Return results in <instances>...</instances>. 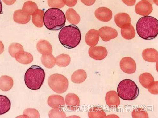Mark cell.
<instances>
[{
    "instance_id": "cell-1",
    "label": "cell",
    "mask_w": 158,
    "mask_h": 118,
    "mask_svg": "<svg viewBox=\"0 0 158 118\" xmlns=\"http://www.w3.org/2000/svg\"><path fill=\"white\" fill-rule=\"evenodd\" d=\"M136 29L139 36L145 40H151L158 34V21L151 16H144L138 21Z\"/></svg>"
},
{
    "instance_id": "cell-2",
    "label": "cell",
    "mask_w": 158,
    "mask_h": 118,
    "mask_svg": "<svg viewBox=\"0 0 158 118\" xmlns=\"http://www.w3.org/2000/svg\"><path fill=\"white\" fill-rule=\"evenodd\" d=\"M81 37L80 30L73 24L64 27L59 34L60 42L64 47L69 49L74 48L80 44Z\"/></svg>"
},
{
    "instance_id": "cell-3",
    "label": "cell",
    "mask_w": 158,
    "mask_h": 118,
    "mask_svg": "<svg viewBox=\"0 0 158 118\" xmlns=\"http://www.w3.org/2000/svg\"><path fill=\"white\" fill-rule=\"evenodd\" d=\"M44 23L46 27L51 31H58L65 25L66 18L64 12L57 8L48 9L44 17Z\"/></svg>"
},
{
    "instance_id": "cell-4",
    "label": "cell",
    "mask_w": 158,
    "mask_h": 118,
    "mask_svg": "<svg viewBox=\"0 0 158 118\" xmlns=\"http://www.w3.org/2000/svg\"><path fill=\"white\" fill-rule=\"evenodd\" d=\"M45 77V72L42 68L38 65H32L25 73V83L29 88L37 90L41 88Z\"/></svg>"
},
{
    "instance_id": "cell-5",
    "label": "cell",
    "mask_w": 158,
    "mask_h": 118,
    "mask_svg": "<svg viewBox=\"0 0 158 118\" xmlns=\"http://www.w3.org/2000/svg\"><path fill=\"white\" fill-rule=\"evenodd\" d=\"M117 94L123 100H131L136 99L139 94V90L135 83L131 80L121 81L117 89Z\"/></svg>"
},
{
    "instance_id": "cell-6",
    "label": "cell",
    "mask_w": 158,
    "mask_h": 118,
    "mask_svg": "<svg viewBox=\"0 0 158 118\" xmlns=\"http://www.w3.org/2000/svg\"><path fill=\"white\" fill-rule=\"evenodd\" d=\"M48 84L52 90L59 94L65 93L67 90L69 85L68 79L64 76L59 74L51 75L48 79Z\"/></svg>"
},
{
    "instance_id": "cell-7",
    "label": "cell",
    "mask_w": 158,
    "mask_h": 118,
    "mask_svg": "<svg viewBox=\"0 0 158 118\" xmlns=\"http://www.w3.org/2000/svg\"><path fill=\"white\" fill-rule=\"evenodd\" d=\"M120 67L123 72L128 74L134 73L137 68L135 61L130 57L123 58L120 62Z\"/></svg>"
},
{
    "instance_id": "cell-8",
    "label": "cell",
    "mask_w": 158,
    "mask_h": 118,
    "mask_svg": "<svg viewBox=\"0 0 158 118\" xmlns=\"http://www.w3.org/2000/svg\"><path fill=\"white\" fill-rule=\"evenodd\" d=\"M108 54L106 49L102 46L91 47L89 50V56L95 60H103L107 57Z\"/></svg>"
},
{
    "instance_id": "cell-9",
    "label": "cell",
    "mask_w": 158,
    "mask_h": 118,
    "mask_svg": "<svg viewBox=\"0 0 158 118\" xmlns=\"http://www.w3.org/2000/svg\"><path fill=\"white\" fill-rule=\"evenodd\" d=\"M152 10V4L148 1L144 0L139 2L135 7V11L137 14L142 16H148Z\"/></svg>"
},
{
    "instance_id": "cell-10",
    "label": "cell",
    "mask_w": 158,
    "mask_h": 118,
    "mask_svg": "<svg viewBox=\"0 0 158 118\" xmlns=\"http://www.w3.org/2000/svg\"><path fill=\"white\" fill-rule=\"evenodd\" d=\"M99 32L102 40L104 42L109 41L116 38L118 35V32L115 29L108 27L101 28L99 29Z\"/></svg>"
},
{
    "instance_id": "cell-11",
    "label": "cell",
    "mask_w": 158,
    "mask_h": 118,
    "mask_svg": "<svg viewBox=\"0 0 158 118\" xmlns=\"http://www.w3.org/2000/svg\"><path fill=\"white\" fill-rule=\"evenodd\" d=\"M95 16L97 19L102 22H107L112 18V11L107 7H102L97 9L95 12Z\"/></svg>"
},
{
    "instance_id": "cell-12",
    "label": "cell",
    "mask_w": 158,
    "mask_h": 118,
    "mask_svg": "<svg viewBox=\"0 0 158 118\" xmlns=\"http://www.w3.org/2000/svg\"><path fill=\"white\" fill-rule=\"evenodd\" d=\"M105 101L107 105L112 109L118 108L120 104L119 96L115 91H110L106 94Z\"/></svg>"
},
{
    "instance_id": "cell-13",
    "label": "cell",
    "mask_w": 158,
    "mask_h": 118,
    "mask_svg": "<svg viewBox=\"0 0 158 118\" xmlns=\"http://www.w3.org/2000/svg\"><path fill=\"white\" fill-rule=\"evenodd\" d=\"M65 102L68 108L70 110L76 111L80 106V100L76 94H68L65 96Z\"/></svg>"
},
{
    "instance_id": "cell-14",
    "label": "cell",
    "mask_w": 158,
    "mask_h": 118,
    "mask_svg": "<svg viewBox=\"0 0 158 118\" xmlns=\"http://www.w3.org/2000/svg\"><path fill=\"white\" fill-rule=\"evenodd\" d=\"M99 39V31L95 30H89L86 34L85 41L89 46L94 47L98 44Z\"/></svg>"
},
{
    "instance_id": "cell-15",
    "label": "cell",
    "mask_w": 158,
    "mask_h": 118,
    "mask_svg": "<svg viewBox=\"0 0 158 118\" xmlns=\"http://www.w3.org/2000/svg\"><path fill=\"white\" fill-rule=\"evenodd\" d=\"M48 104L51 108H61L65 106L64 98L58 95H52L49 97Z\"/></svg>"
},
{
    "instance_id": "cell-16",
    "label": "cell",
    "mask_w": 158,
    "mask_h": 118,
    "mask_svg": "<svg viewBox=\"0 0 158 118\" xmlns=\"http://www.w3.org/2000/svg\"><path fill=\"white\" fill-rule=\"evenodd\" d=\"M143 59L148 62H158V51L153 48L145 49L142 52Z\"/></svg>"
},
{
    "instance_id": "cell-17",
    "label": "cell",
    "mask_w": 158,
    "mask_h": 118,
    "mask_svg": "<svg viewBox=\"0 0 158 118\" xmlns=\"http://www.w3.org/2000/svg\"><path fill=\"white\" fill-rule=\"evenodd\" d=\"M114 21L118 27L121 29L131 23L130 16L125 13H120L117 14L114 17Z\"/></svg>"
},
{
    "instance_id": "cell-18",
    "label": "cell",
    "mask_w": 158,
    "mask_h": 118,
    "mask_svg": "<svg viewBox=\"0 0 158 118\" xmlns=\"http://www.w3.org/2000/svg\"><path fill=\"white\" fill-rule=\"evenodd\" d=\"M31 16L28 15L22 10L15 11L14 14L15 21L20 24H25L28 23L31 20Z\"/></svg>"
},
{
    "instance_id": "cell-19",
    "label": "cell",
    "mask_w": 158,
    "mask_h": 118,
    "mask_svg": "<svg viewBox=\"0 0 158 118\" xmlns=\"http://www.w3.org/2000/svg\"><path fill=\"white\" fill-rule=\"evenodd\" d=\"M36 48L39 53L43 55L51 53L52 51L51 45L45 40L40 41L37 44Z\"/></svg>"
},
{
    "instance_id": "cell-20",
    "label": "cell",
    "mask_w": 158,
    "mask_h": 118,
    "mask_svg": "<svg viewBox=\"0 0 158 118\" xmlns=\"http://www.w3.org/2000/svg\"><path fill=\"white\" fill-rule=\"evenodd\" d=\"M121 33L122 37L127 40L134 38L136 34L134 28L131 23L126 25L121 29Z\"/></svg>"
},
{
    "instance_id": "cell-21",
    "label": "cell",
    "mask_w": 158,
    "mask_h": 118,
    "mask_svg": "<svg viewBox=\"0 0 158 118\" xmlns=\"http://www.w3.org/2000/svg\"><path fill=\"white\" fill-rule=\"evenodd\" d=\"M15 58L19 63L23 64H28L31 63L33 60L32 55L27 52L21 51L15 56Z\"/></svg>"
},
{
    "instance_id": "cell-22",
    "label": "cell",
    "mask_w": 158,
    "mask_h": 118,
    "mask_svg": "<svg viewBox=\"0 0 158 118\" xmlns=\"http://www.w3.org/2000/svg\"><path fill=\"white\" fill-rule=\"evenodd\" d=\"M44 14V12L43 10L38 9L32 15V22L37 27L41 28L43 27Z\"/></svg>"
},
{
    "instance_id": "cell-23",
    "label": "cell",
    "mask_w": 158,
    "mask_h": 118,
    "mask_svg": "<svg viewBox=\"0 0 158 118\" xmlns=\"http://www.w3.org/2000/svg\"><path fill=\"white\" fill-rule=\"evenodd\" d=\"M139 80L141 85L146 88H148L154 82L153 76L148 73L141 74L139 77Z\"/></svg>"
},
{
    "instance_id": "cell-24",
    "label": "cell",
    "mask_w": 158,
    "mask_h": 118,
    "mask_svg": "<svg viewBox=\"0 0 158 118\" xmlns=\"http://www.w3.org/2000/svg\"><path fill=\"white\" fill-rule=\"evenodd\" d=\"M14 81L10 77L3 75L1 77L0 88L4 91H7L10 90L14 85Z\"/></svg>"
},
{
    "instance_id": "cell-25",
    "label": "cell",
    "mask_w": 158,
    "mask_h": 118,
    "mask_svg": "<svg viewBox=\"0 0 158 118\" xmlns=\"http://www.w3.org/2000/svg\"><path fill=\"white\" fill-rule=\"evenodd\" d=\"M87 77V73L83 70H78L73 73L71 76L72 81L76 84L83 83Z\"/></svg>"
},
{
    "instance_id": "cell-26",
    "label": "cell",
    "mask_w": 158,
    "mask_h": 118,
    "mask_svg": "<svg viewBox=\"0 0 158 118\" xmlns=\"http://www.w3.org/2000/svg\"><path fill=\"white\" fill-rule=\"evenodd\" d=\"M41 60L42 64L48 69L53 68L56 63L55 57L51 53L43 55Z\"/></svg>"
},
{
    "instance_id": "cell-27",
    "label": "cell",
    "mask_w": 158,
    "mask_h": 118,
    "mask_svg": "<svg viewBox=\"0 0 158 118\" xmlns=\"http://www.w3.org/2000/svg\"><path fill=\"white\" fill-rule=\"evenodd\" d=\"M66 16L69 22L71 23L77 24L81 20L80 16L73 9H69L66 12Z\"/></svg>"
},
{
    "instance_id": "cell-28",
    "label": "cell",
    "mask_w": 158,
    "mask_h": 118,
    "mask_svg": "<svg viewBox=\"0 0 158 118\" xmlns=\"http://www.w3.org/2000/svg\"><path fill=\"white\" fill-rule=\"evenodd\" d=\"M89 118H104L106 117V114L101 108L94 107L90 108L88 113Z\"/></svg>"
},
{
    "instance_id": "cell-29",
    "label": "cell",
    "mask_w": 158,
    "mask_h": 118,
    "mask_svg": "<svg viewBox=\"0 0 158 118\" xmlns=\"http://www.w3.org/2000/svg\"><path fill=\"white\" fill-rule=\"evenodd\" d=\"M1 111L0 115H2L8 112L11 108V103L9 99L6 96L0 95Z\"/></svg>"
},
{
    "instance_id": "cell-30",
    "label": "cell",
    "mask_w": 158,
    "mask_h": 118,
    "mask_svg": "<svg viewBox=\"0 0 158 118\" xmlns=\"http://www.w3.org/2000/svg\"><path fill=\"white\" fill-rule=\"evenodd\" d=\"M71 60L70 56L66 54H61L56 57V59L57 65L61 67L68 66L70 63Z\"/></svg>"
},
{
    "instance_id": "cell-31",
    "label": "cell",
    "mask_w": 158,
    "mask_h": 118,
    "mask_svg": "<svg viewBox=\"0 0 158 118\" xmlns=\"http://www.w3.org/2000/svg\"><path fill=\"white\" fill-rule=\"evenodd\" d=\"M38 9V7L36 3L28 1L24 3L22 10L26 14L31 16Z\"/></svg>"
},
{
    "instance_id": "cell-32",
    "label": "cell",
    "mask_w": 158,
    "mask_h": 118,
    "mask_svg": "<svg viewBox=\"0 0 158 118\" xmlns=\"http://www.w3.org/2000/svg\"><path fill=\"white\" fill-rule=\"evenodd\" d=\"M23 51H24L23 48L21 44L18 43H12L9 47V54L14 58L18 53Z\"/></svg>"
},
{
    "instance_id": "cell-33",
    "label": "cell",
    "mask_w": 158,
    "mask_h": 118,
    "mask_svg": "<svg viewBox=\"0 0 158 118\" xmlns=\"http://www.w3.org/2000/svg\"><path fill=\"white\" fill-rule=\"evenodd\" d=\"M49 118H66L64 112L60 108H55L51 110L48 114Z\"/></svg>"
},
{
    "instance_id": "cell-34",
    "label": "cell",
    "mask_w": 158,
    "mask_h": 118,
    "mask_svg": "<svg viewBox=\"0 0 158 118\" xmlns=\"http://www.w3.org/2000/svg\"><path fill=\"white\" fill-rule=\"evenodd\" d=\"M133 118H148L149 116L147 112L142 108L134 110L132 112Z\"/></svg>"
},
{
    "instance_id": "cell-35",
    "label": "cell",
    "mask_w": 158,
    "mask_h": 118,
    "mask_svg": "<svg viewBox=\"0 0 158 118\" xmlns=\"http://www.w3.org/2000/svg\"><path fill=\"white\" fill-rule=\"evenodd\" d=\"M23 113L25 117L38 118L40 117L39 112L35 109L29 108L25 109Z\"/></svg>"
},
{
    "instance_id": "cell-36",
    "label": "cell",
    "mask_w": 158,
    "mask_h": 118,
    "mask_svg": "<svg viewBox=\"0 0 158 118\" xmlns=\"http://www.w3.org/2000/svg\"><path fill=\"white\" fill-rule=\"evenodd\" d=\"M48 2L50 7L53 8H61L64 6L63 1H48Z\"/></svg>"
},
{
    "instance_id": "cell-37",
    "label": "cell",
    "mask_w": 158,
    "mask_h": 118,
    "mask_svg": "<svg viewBox=\"0 0 158 118\" xmlns=\"http://www.w3.org/2000/svg\"><path fill=\"white\" fill-rule=\"evenodd\" d=\"M158 81L154 82L148 88V90L149 92L152 94L153 95H158Z\"/></svg>"
},
{
    "instance_id": "cell-38",
    "label": "cell",
    "mask_w": 158,
    "mask_h": 118,
    "mask_svg": "<svg viewBox=\"0 0 158 118\" xmlns=\"http://www.w3.org/2000/svg\"><path fill=\"white\" fill-rule=\"evenodd\" d=\"M63 2L69 7H73L76 4L77 1H63Z\"/></svg>"
},
{
    "instance_id": "cell-39",
    "label": "cell",
    "mask_w": 158,
    "mask_h": 118,
    "mask_svg": "<svg viewBox=\"0 0 158 118\" xmlns=\"http://www.w3.org/2000/svg\"><path fill=\"white\" fill-rule=\"evenodd\" d=\"M123 1L126 4L129 6V4H130L131 6L134 5L136 1Z\"/></svg>"
}]
</instances>
